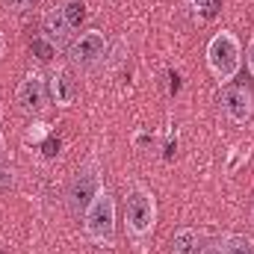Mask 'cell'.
Masks as SVG:
<instances>
[{
    "mask_svg": "<svg viewBox=\"0 0 254 254\" xmlns=\"http://www.w3.org/2000/svg\"><path fill=\"white\" fill-rule=\"evenodd\" d=\"M125 222L133 243H148L157 228V198L142 181H133L125 198Z\"/></svg>",
    "mask_w": 254,
    "mask_h": 254,
    "instance_id": "6da1fadb",
    "label": "cell"
},
{
    "mask_svg": "<svg viewBox=\"0 0 254 254\" xmlns=\"http://www.w3.org/2000/svg\"><path fill=\"white\" fill-rule=\"evenodd\" d=\"M207 68L219 83H228L240 74L243 68V45L231 30L216 33L207 42Z\"/></svg>",
    "mask_w": 254,
    "mask_h": 254,
    "instance_id": "7a4b0ae2",
    "label": "cell"
},
{
    "mask_svg": "<svg viewBox=\"0 0 254 254\" xmlns=\"http://www.w3.org/2000/svg\"><path fill=\"white\" fill-rule=\"evenodd\" d=\"M83 231H86V240L95 246L110 249L116 243V198L110 190L98 192V198L83 213Z\"/></svg>",
    "mask_w": 254,
    "mask_h": 254,
    "instance_id": "3957f363",
    "label": "cell"
},
{
    "mask_svg": "<svg viewBox=\"0 0 254 254\" xmlns=\"http://www.w3.org/2000/svg\"><path fill=\"white\" fill-rule=\"evenodd\" d=\"M101 190H104V169H101V163L92 157V160H86V163L77 169V175H74L71 184H68V207H71V213H74V216H83V213L89 210V204L98 198Z\"/></svg>",
    "mask_w": 254,
    "mask_h": 254,
    "instance_id": "277c9868",
    "label": "cell"
},
{
    "mask_svg": "<svg viewBox=\"0 0 254 254\" xmlns=\"http://www.w3.org/2000/svg\"><path fill=\"white\" fill-rule=\"evenodd\" d=\"M48 77L42 74V71H30L24 80H21V86H18V92H15V104H18V110L21 113H27V116H42L45 110H48Z\"/></svg>",
    "mask_w": 254,
    "mask_h": 254,
    "instance_id": "5b68a950",
    "label": "cell"
},
{
    "mask_svg": "<svg viewBox=\"0 0 254 254\" xmlns=\"http://www.w3.org/2000/svg\"><path fill=\"white\" fill-rule=\"evenodd\" d=\"M107 51H110L107 36H104L101 30H89V33H83L80 39L71 42L68 57H71V63L80 65V68H95L98 63H104Z\"/></svg>",
    "mask_w": 254,
    "mask_h": 254,
    "instance_id": "8992f818",
    "label": "cell"
},
{
    "mask_svg": "<svg viewBox=\"0 0 254 254\" xmlns=\"http://www.w3.org/2000/svg\"><path fill=\"white\" fill-rule=\"evenodd\" d=\"M222 110L234 125H246L254 116V95L246 86H228L222 92Z\"/></svg>",
    "mask_w": 254,
    "mask_h": 254,
    "instance_id": "52a82bcc",
    "label": "cell"
},
{
    "mask_svg": "<svg viewBox=\"0 0 254 254\" xmlns=\"http://www.w3.org/2000/svg\"><path fill=\"white\" fill-rule=\"evenodd\" d=\"M42 33H45V39L57 48V51H63V48H71V24L65 21V12L63 6H54V9H48L45 12V18H42Z\"/></svg>",
    "mask_w": 254,
    "mask_h": 254,
    "instance_id": "ba28073f",
    "label": "cell"
},
{
    "mask_svg": "<svg viewBox=\"0 0 254 254\" xmlns=\"http://www.w3.org/2000/svg\"><path fill=\"white\" fill-rule=\"evenodd\" d=\"M48 92H51V101L57 104V107H71L74 104V98H77V83L71 80V74H68V68H54L51 71V77H48Z\"/></svg>",
    "mask_w": 254,
    "mask_h": 254,
    "instance_id": "9c48e42d",
    "label": "cell"
},
{
    "mask_svg": "<svg viewBox=\"0 0 254 254\" xmlns=\"http://www.w3.org/2000/svg\"><path fill=\"white\" fill-rule=\"evenodd\" d=\"M198 231L195 228H181L172 240V254H201V246H198Z\"/></svg>",
    "mask_w": 254,
    "mask_h": 254,
    "instance_id": "30bf717a",
    "label": "cell"
},
{
    "mask_svg": "<svg viewBox=\"0 0 254 254\" xmlns=\"http://www.w3.org/2000/svg\"><path fill=\"white\" fill-rule=\"evenodd\" d=\"M222 254H254V240L243 234H228L222 237Z\"/></svg>",
    "mask_w": 254,
    "mask_h": 254,
    "instance_id": "8fae6325",
    "label": "cell"
},
{
    "mask_svg": "<svg viewBox=\"0 0 254 254\" xmlns=\"http://www.w3.org/2000/svg\"><path fill=\"white\" fill-rule=\"evenodd\" d=\"M63 12H65V21L71 24V30H77V27L86 21V6H83L80 0H68L63 6Z\"/></svg>",
    "mask_w": 254,
    "mask_h": 254,
    "instance_id": "7c38bea8",
    "label": "cell"
},
{
    "mask_svg": "<svg viewBox=\"0 0 254 254\" xmlns=\"http://www.w3.org/2000/svg\"><path fill=\"white\" fill-rule=\"evenodd\" d=\"M30 51L36 54V60L39 63H51L54 57H57V48L45 39V36H39V39H33V45H30Z\"/></svg>",
    "mask_w": 254,
    "mask_h": 254,
    "instance_id": "4fadbf2b",
    "label": "cell"
},
{
    "mask_svg": "<svg viewBox=\"0 0 254 254\" xmlns=\"http://www.w3.org/2000/svg\"><path fill=\"white\" fill-rule=\"evenodd\" d=\"M187 3H190L201 18H213L216 9H219V0H187Z\"/></svg>",
    "mask_w": 254,
    "mask_h": 254,
    "instance_id": "5bb4252c",
    "label": "cell"
},
{
    "mask_svg": "<svg viewBox=\"0 0 254 254\" xmlns=\"http://www.w3.org/2000/svg\"><path fill=\"white\" fill-rule=\"evenodd\" d=\"M48 136V125H33L27 130V142H42Z\"/></svg>",
    "mask_w": 254,
    "mask_h": 254,
    "instance_id": "9a60e30c",
    "label": "cell"
},
{
    "mask_svg": "<svg viewBox=\"0 0 254 254\" xmlns=\"http://www.w3.org/2000/svg\"><path fill=\"white\" fill-rule=\"evenodd\" d=\"M30 3H33V0H3V6H6L9 12H24V9H30Z\"/></svg>",
    "mask_w": 254,
    "mask_h": 254,
    "instance_id": "2e32d148",
    "label": "cell"
},
{
    "mask_svg": "<svg viewBox=\"0 0 254 254\" xmlns=\"http://www.w3.org/2000/svg\"><path fill=\"white\" fill-rule=\"evenodd\" d=\"M15 172L12 169H0V190H9L12 184H15V178H12Z\"/></svg>",
    "mask_w": 254,
    "mask_h": 254,
    "instance_id": "e0dca14e",
    "label": "cell"
},
{
    "mask_svg": "<svg viewBox=\"0 0 254 254\" xmlns=\"http://www.w3.org/2000/svg\"><path fill=\"white\" fill-rule=\"evenodd\" d=\"M246 65H249V71H252V77H254V39L246 45Z\"/></svg>",
    "mask_w": 254,
    "mask_h": 254,
    "instance_id": "ac0fdd59",
    "label": "cell"
},
{
    "mask_svg": "<svg viewBox=\"0 0 254 254\" xmlns=\"http://www.w3.org/2000/svg\"><path fill=\"white\" fill-rule=\"evenodd\" d=\"M201 254H222V246H219V243H216V246H207Z\"/></svg>",
    "mask_w": 254,
    "mask_h": 254,
    "instance_id": "d6986e66",
    "label": "cell"
},
{
    "mask_svg": "<svg viewBox=\"0 0 254 254\" xmlns=\"http://www.w3.org/2000/svg\"><path fill=\"white\" fill-rule=\"evenodd\" d=\"M6 157V136H3V130H0V160Z\"/></svg>",
    "mask_w": 254,
    "mask_h": 254,
    "instance_id": "ffe728a7",
    "label": "cell"
},
{
    "mask_svg": "<svg viewBox=\"0 0 254 254\" xmlns=\"http://www.w3.org/2000/svg\"><path fill=\"white\" fill-rule=\"evenodd\" d=\"M3 54H6V39H3V33H0V60H3Z\"/></svg>",
    "mask_w": 254,
    "mask_h": 254,
    "instance_id": "44dd1931",
    "label": "cell"
},
{
    "mask_svg": "<svg viewBox=\"0 0 254 254\" xmlns=\"http://www.w3.org/2000/svg\"><path fill=\"white\" fill-rule=\"evenodd\" d=\"M0 254H6V249H3V246H0Z\"/></svg>",
    "mask_w": 254,
    "mask_h": 254,
    "instance_id": "7402d4cb",
    "label": "cell"
},
{
    "mask_svg": "<svg viewBox=\"0 0 254 254\" xmlns=\"http://www.w3.org/2000/svg\"><path fill=\"white\" fill-rule=\"evenodd\" d=\"M252 216H254V207H252Z\"/></svg>",
    "mask_w": 254,
    "mask_h": 254,
    "instance_id": "603a6c76",
    "label": "cell"
}]
</instances>
